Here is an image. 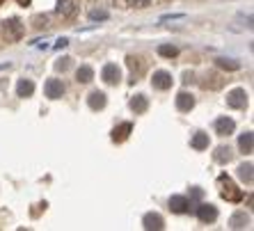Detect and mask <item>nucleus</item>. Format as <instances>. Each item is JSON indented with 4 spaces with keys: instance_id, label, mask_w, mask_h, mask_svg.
<instances>
[{
    "instance_id": "obj_1",
    "label": "nucleus",
    "mask_w": 254,
    "mask_h": 231,
    "mask_svg": "<svg viewBox=\"0 0 254 231\" xmlns=\"http://www.w3.org/2000/svg\"><path fill=\"white\" fill-rule=\"evenodd\" d=\"M218 185H220V195H222V199H227V202H241L243 199L241 188H236V183H234L229 176L222 174V176L218 178Z\"/></svg>"
},
{
    "instance_id": "obj_2",
    "label": "nucleus",
    "mask_w": 254,
    "mask_h": 231,
    "mask_svg": "<svg viewBox=\"0 0 254 231\" xmlns=\"http://www.w3.org/2000/svg\"><path fill=\"white\" fill-rule=\"evenodd\" d=\"M2 35H5L7 42H18V39L23 37V25H21V21H16V18L5 21V23H2Z\"/></svg>"
},
{
    "instance_id": "obj_3",
    "label": "nucleus",
    "mask_w": 254,
    "mask_h": 231,
    "mask_svg": "<svg viewBox=\"0 0 254 231\" xmlns=\"http://www.w3.org/2000/svg\"><path fill=\"white\" fill-rule=\"evenodd\" d=\"M227 106L234 108V110H243L248 106V92L245 89H234L229 96H227Z\"/></svg>"
},
{
    "instance_id": "obj_4",
    "label": "nucleus",
    "mask_w": 254,
    "mask_h": 231,
    "mask_svg": "<svg viewBox=\"0 0 254 231\" xmlns=\"http://www.w3.org/2000/svg\"><path fill=\"white\" fill-rule=\"evenodd\" d=\"M225 85V78L220 76L218 71H206L204 78H201V87L204 89H220Z\"/></svg>"
},
{
    "instance_id": "obj_5",
    "label": "nucleus",
    "mask_w": 254,
    "mask_h": 231,
    "mask_svg": "<svg viewBox=\"0 0 254 231\" xmlns=\"http://www.w3.org/2000/svg\"><path fill=\"white\" fill-rule=\"evenodd\" d=\"M151 85L154 89H160V92H165V89L172 87V76L167 71H156L154 78H151Z\"/></svg>"
},
{
    "instance_id": "obj_6",
    "label": "nucleus",
    "mask_w": 254,
    "mask_h": 231,
    "mask_svg": "<svg viewBox=\"0 0 254 231\" xmlns=\"http://www.w3.org/2000/svg\"><path fill=\"white\" fill-rule=\"evenodd\" d=\"M101 78H103L108 85H117L119 80H122L119 66L117 64H106V66H103V73H101Z\"/></svg>"
},
{
    "instance_id": "obj_7",
    "label": "nucleus",
    "mask_w": 254,
    "mask_h": 231,
    "mask_svg": "<svg viewBox=\"0 0 254 231\" xmlns=\"http://www.w3.org/2000/svg\"><path fill=\"white\" fill-rule=\"evenodd\" d=\"M62 94H64V85H62V80L51 78V80L46 83V96L48 99H60Z\"/></svg>"
},
{
    "instance_id": "obj_8",
    "label": "nucleus",
    "mask_w": 254,
    "mask_h": 231,
    "mask_svg": "<svg viewBox=\"0 0 254 231\" xmlns=\"http://www.w3.org/2000/svg\"><path fill=\"white\" fill-rule=\"evenodd\" d=\"M197 218L201 220V222H215V218H218V211H215V206H211V204H201L199 208H197Z\"/></svg>"
},
{
    "instance_id": "obj_9",
    "label": "nucleus",
    "mask_w": 254,
    "mask_h": 231,
    "mask_svg": "<svg viewBox=\"0 0 254 231\" xmlns=\"http://www.w3.org/2000/svg\"><path fill=\"white\" fill-rule=\"evenodd\" d=\"M234 128H236V124H234V119H229V117H220L218 121H215V133H218V135H231Z\"/></svg>"
},
{
    "instance_id": "obj_10",
    "label": "nucleus",
    "mask_w": 254,
    "mask_h": 231,
    "mask_svg": "<svg viewBox=\"0 0 254 231\" xmlns=\"http://www.w3.org/2000/svg\"><path fill=\"white\" fill-rule=\"evenodd\" d=\"M177 108L181 113H190V110L195 108V96L188 94V92H181V94L177 96Z\"/></svg>"
},
{
    "instance_id": "obj_11",
    "label": "nucleus",
    "mask_w": 254,
    "mask_h": 231,
    "mask_svg": "<svg viewBox=\"0 0 254 231\" xmlns=\"http://www.w3.org/2000/svg\"><path fill=\"white\" fill-rule=\"evenodd\" d=\"M58 14L62 18H73V14H76L73 0H58Z\"/></svg>"
},
{
    "instance_id": "obj_12",
    "label": "nucleus",
    "mask_w": 254,
    "mask_h": 231,
    "mask_svg": "<svg viewBox=\"0 0 254 231\" xmlns=\"http://www.w3.org/2000/svg\"><path fill=\"white\" fill-rule=\"evenodd\" d=\"M147 108H149L147 96L137 94V96H133V99H130V110H133L135 115H144V113H147Z\"/></svg>"
},
{
    "instance_id": "obj_13",
    "label": "nucleus",
    "mask_w": 254,
    "mask_h": 231,
    "mask_svg": "<svg viewBox=\"0 0 254 231\" xmlns=\"http://www.w3.org/2000/svg\"><path fill=\"white\" fill-rule=\"evenodd\" d=\"M142 225H144V229H163L165 222H163V218L158 213H147L144 220H142Z\"/></svg>"
},
{
    "instance_id": "obj_14",
    "label": "nucleus",
    "mask_w": 254,
    "mask_h": 231,
    "mask_svg": "<svg viewBox=\"0 0 254 231\" xmlns=\"http://www.w3.org/2000/svg\"><path fill=\"white\" fill-rule=\"evenodd\" d=\"M130 130H133V126H130L128 121H124V124H119L117 128L113 130V140H115V142H124V140H128Z\"/></svg>"
},
{
    "instance_id": "obj_15",
    "label": "nucleus",
    "mask_w": 254,
    "mask_h": 231,
    "mask_svg": "<svg viewBox=\"0 0 254 231\" xmlns=\"http://www.w3.org/2000/svg\"><path fill=\"white\" fill-rule=\"evenodd\" d=\"M188 206H190V202L186 199V197H181V195H174L170 199V208L174 211V213H186V211H188Z\"/></svg>"
},
{
    "instance_id": "obj_16",
    "label": "nucleus",
    "mask_w": 254,
    "mask_h": 231,
    "mask_svg": "<svg viewBox=\"0 0 254 231\" xmlns=\"http://www.w3.org/2000/svg\"><path fill=\"white\" fill-rule=\"evenodd\" d=\"M87 103L92 110H103V108H106V94H103V92H92V94L87 96Z\"/></svg>"
},
{
    "instance_id": "obj_17",
    "label": "nucleus",
    "mask_w": 254,
    "mask_h": 231,
    "mask_svg": "<svg viewBox=\"0 0 254 231\" xmlns=\"http://www.w3.org/2000/svg\"><path fill=\"white\" fill-rule=\"evenodd\" d=\"M32 92H35V83L32 80H18L16 85V94L21 96V99H28V96H32Z\"/></svg>"
},
{
    "instance_id": "obj_18",
    "label": "nucleus",
    "mask_w": 254,
    "mask_h": 231,
    "mask_svg": "<svg viewBox=\"0 0 254 231\" xmlns=\"http://www.w3.org/2000/svg\"><path fill=\"white\" fill-rule=\"evenodd\" d=\"M126 64L130 66V71H133V76H140L142 71H144V62H142V58H135V55H128L126 58Z\"/></svg>"
},
{
    "instance_id": "obj_19",
    "label": "nucleus",
    "mask_w": 254,
    "mask_h": 231,
    "mask_svg": "<svg viewBox=\"0 0 254 231\" xmlns=\"http://www.w3.org/2000/svg\"><path fill=\"white\" fill-rule=\"evenodd\" d=\"M92 78H94V69H92V66H87V64H83L76 71V80H78V83H89Z\"/></svg>"
},
{
    "instance_id": "obj_20",
    "label": "nucleus",
    "mask_w": 254,
    "mask_h": 231,
    "mask_svg": "<svg viewBox=\"0 0 254 231\" xmlns=\"http://www.w3.org/2000/svg\"><path fill=\"white\" fill-rule=\"evenodd\" d=\"M252 144H254L252 133H245V135H241V140H238V147H241L243 154H252Z\"/></svg>"
},
{
    "instance_id": "obj_21",
    "label": "nucleus",
    "mask_w": 254,
    "mask_h": 231,
    "mask_svg": "<svg viewBox=\"0 0 254 231\" xmlns=\"http://www.w3.org/2000/svg\"><path fill=\"white\" fill-rule=\"evenodd\" d=\"M206 147H208V135H206V133H197V135L192 137V149L204 151Z\"/></svg>"
},
{
    "instance_id": "obj_22",
    "label": "nucleus",
    "mask_w": 254,
    "mask_h": 231,
    "mask_svg": "<svg viewBox=\"0 0 254 231\" xmlns=\"http://www.w3.org/2000/svg\"><path fill=\"white\" fill-rule=\"evenodd\" d=\"M231 149L229 147H220L218 151H215V160H218V163H229L231 160Z\"/></svg>"
},
{
    "instance_id": "obj_23",
    "label": "nucleus",
    "mask_w": 254,
    "mask_h": 231,
    "mask_svg": "<svg viewBox=\"0 0 254 231\" xmlns=\"http://www.w3.org/2000/svg\"><path fill=\"white\" fill-rule=\"evenodd\" d=\"M158 53L163 55V58H177V55H179V48H177V46H167V44H163V46H158Z\"/></svg>"
},
{
    "instance_id": "obj_24",
    "label": "nucleus",
    "mask_w": 254,
    "mask_h": 231,
    "mask_svg": "<svg viewBox=\"0 0 254 231\" xmlns=\"http://www.w3.org/2000/svg\"><path fill=\"white\" fill-rule=\"evenodd\" d=\"M218 66H220V69H227V71H236L241 64H238V62H234V59L220 58V59H218Z\"/></svg>"
},
{
    "instance_id": "obj_25",
    "label": "nucleus",
    "mask_w": 254,
    "mask_h": 231,
    "mask_svg": "<svg viewBox=\"0 0 254 231\" xmlns=\"http://www.w3.org/2000/svg\"><path fill=\"white\" fill-rule=\"evenodd\" d=\"M238 174H241V178L243 181H248V183H252V165H241L238 167Z\"/></svg>"
},
{
    "instance_id": "obj_26",
    "label": "nucleus",
    "mask_w": 254,
    "mask_h": 231,
    "mask_svg": "<svg viewBox=\"0 0 254 231\" xmlns=\"http://www.w3.org/2000/svg\"><path fill=\"white\" fill-rule=\"evenodd\" d=\"M248 225V218H245V213H236L234 218H231V227L234 229H241V227Z\"/></svg>"
},
{
    "instance_id": "obj_27",
    "label": "nucleus",
    "mask_w": 254,
    "mask_h": 231,
    "mask_svg": "<svg viewBox=\"0 0 254 231\" xmlns=\"http://www.w3.org/2000/svg\"><path fill=\"white\" fill-rule=\"evenodd\" d=\"M69 66H71V59L69 58H62V59H58V62H55V69H58V71H66Z\"/></svg>"
},
{
    "instance_id": "obj_28",
    "label": "nucleus",
    "mask_w": 254,
    "mask_h": 231,
    "mask_svg": "<svg viewBox=\"0 0 254 231\" xmlns=\"http://www.w3.org/2000/svg\"><path fill=\"white\" fill-rule=\"evenodd\" d=\"M32 23H35V28H37V30H42V28H46L48 18H46V16H35V18H32Z\"/></svg>"
},
{
    "instance_id": "obj_29",
    "label": "nucleus",
    "mask_w": 254,
    "mask_h": 231,
    "mask_svg": "<svg viewBox=\"0 0 254 231\" xmlns=\"http://www.w3.org/2000/svg\"><path fill=\"white\" fill-rule=\"evenodd\" d=\"M151 0H128V5L130 7H147Z\"/></svg>"
},
{
    "instance_id": "obj_30",
    "label": "nucleus",
    "mask_w": 254,
    "mask_h": 231,
    "mask_svg": "<svg viewBox=\"0 0 254 231\" xmlns=\"http://www.w3.org/2000/svg\"><path fill=\"white\" fill-rule=\"evenodd\" d=\"M184 83H192V73H186V76H184Z\"/></svg>"
},
{
    "instance_id": "obj_31",
    "label": "nucleus",
    "mask_w": 254,
    "mask_h": 231,
    "mask_svg": "<svg viewBox=\"0 0 254 231\" xmlns=\"http://www.w3.org/2000/svg\"><path fill=\"white\" fill-rule=\"evenodd\" d=\"M16 2H21V5H30V0H16Z\"/></svg>"
},
{
    "instance_id": "obj_32",
    "label": "nucleus",
    "mask_w": 254,
    "mask_h": 231,
    "mask_svg": "<svg viewBox=\"0 0 254 231\" xmlns=\"http://www.w3.org/2000/svg\"><path fill=\"white\" fill-rule=\"evenodd\" d=\"M0 5H2V0H0Z\"/></svg>"
}]
</instances>
